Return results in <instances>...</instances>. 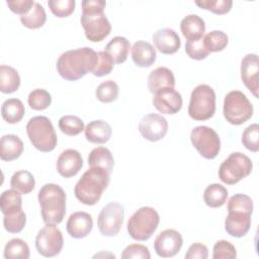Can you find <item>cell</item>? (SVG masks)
<instances>
[{
    "instance_id": "obj_1",
    "label": "cell",
    "mask_w": 259,
    "mask_h": 259,
    "mask_svg": "<svg viewBox=\"0 0 259 259\" xmlns=\"http://www.w3.org/2000/svg\"><path fill=\"white\" fill-rule=\"evenodd\" d=\"M97 53L88 47L70 50L63 53L57 61L59 75L67 81H76L94 70Z\"/></svg>"
},
{
    "instance_id": "obj_2",
    "label": "cell",
    "mask_w": 259,
    "mask_h": 259,
    "mask_svg": "<svg viewBox=\"0 0 259 259\" xmlns=\"http://www.w3.org/2000/svg\"><path fill=\"white\" fill-rule=\"evenodd\" d=\"M110 173L101 167H90L83 173L74 187L76 198L85 205L96 204L107 188Z\"/></svg>"
},
{
    "instance_id": "obj_3",
    "label": "cell",
    "mask_w": 259,
    "mask_h": 259,
    "mask_svg": "<svg viewBox=\"0 0 259 259\" xmlns=\"http://www.w3.org/2000/svg\"><path fill=\"white\" fill-rule=\"evenodd\" d=\"M37 199L45 224L59 225L62 223L66 214V193L60 185L45 184L38 191Z\"/></svg>"
},
{
    "instance_id": "obj_4",
    "label": "cell",
    "mask_w": 259,
    "mask_h": 259,
    "mask_svg": "<svg viewBox=\"0 0 259 259\" xmlns=\"http://www.w3.org/2000/svg\"><path fill=\"white\" fill-rule=\"evenodd\" d=\"M26 134L32 146L40 152H52L57 146V134L47 116L31 117L26 123Z\"/></svg>"
},
{
    "instance_id": "obj_5",
    "label": "cell",
    "mask_w": 259,
    "mask_h": 259,
    "mask_svg": "<svg viewBox=\"0 0 259 259\" xmlns=\"http://www.w3.org/2000/svg\"><path fill=\"white\" fill-rule=\"evenodd\" d=\"M159 223L160 215L154 207L142 206L128 219L126 230L131 238L144 242L152 237Z\"/></svg>"
},
{
    "instance_id": "obj_6",
    "label": "cell",
    "mask_w": 259,
    "mask_h": 259,
    "mask_svg": "<svg viewBox=\"0 0 259 259\" xmlns=\"http://www.w3.org/2000/svg\"><path fill=\"white\" fill-rule=\"evenodd\" d=\"M215 112V93L206 84L197 85L191 92L188 115L194 120H207Z\"/></svg>"
},
{
    "instance_id": "obj_7",
    "label": "cell",
    "mask_w": 259,
    "mask_h": 259,
    "mask_svg": "<svg viewBox=\"0 0 259 259\" xmlns=\"http://www.w3.org/2000/svg\"><path fill=\"white\" fill-rule=\"evenodd\" d=\"M223 113L229 123L240 125L252 117L253 105L242 91L233 90L225 96Z\"/></svg>"
},
{
    "instance_id": "obj_8",
    "label": "cell",
    "mask_w": 259,
    "mask_h": 259,
    "mask_svg": "<svg viewBox=\"0 0 259 259\" xmlns=\"http://www.w3.org/2000/svg\"><path fill=\"white\" fill-rule=\"evenodd\" d=\"M253 168L251 159L240 152H234L223 161L219 168V178L228 185H234L247 177Z\"/></svg>"
},
{
    "instance_id": "obj_9",
    "label": "cell",
    "mask_w": 259,
    "mask_h": 259,
    "mask_svg": "<svg viewBox=\"0 0 259 259\" xmlns=\"http://www.w3.org/2000/svg\"><path fill=\"white\" fill-rule=\"evenodd\" d=\"M192 146L205 159H214L221 150V140L214 130L206 125L195 126L190 133Z\"/></svg>"
},
{
    "instance_id": "obj_10",
    "label": "cell",
    "mask_w": 259,
    "mask_h": 259,
    "mask_svg": "<svg viewBox=\"0 0 259 259\" xmlns=\"http://www.w3.org/2000/svg\"><path fill=\"white\" fill-rule=\"evenodd\" d=\"M124 208L116 201H111L102 207L98 214L97 226L99 232L104 237L116 236L123 223Z\"/></svg>"
},
{
    "instance_id": "obj_11",
    "label": "cell",
    "mask_w": 259,
    "mask_h": 259,
    "mask_svg": "<svg viewBox=\"0 0 259 259\" xmlns=\"http://www.w3.org/2000/svg\"><path fill=\"white\" fill-rule=\"evenodd\" d=\"M64 239L62 232L56 225L46 224L35 237V248L44 257H54L60 254L63 249Z\"/></svg>"
},
{
    "instance_id": "obj_12",
    "label": "cell",
    "mask_w": 259,
    "mask_h": 259,
    "mask_svg": "<svg viewBox=\"0 0 259 259\" xmlns=\"http://www.w3.org/2000/svg\"><path fill=\"white\" fill-rule=\"evenodd\" d=\"M81 24L88 40L98 42L103 40L111 31V24L104 13L81 15Z\"/></svg>"
},
{
    "instance_id": "obj_13",
    "label": "cell",
    "mask_w": 259,
    "mask_h": 259,
    "mask_svg": "<svg viewBox=\"0 0 259 259\" xmlns=\"http://www.w3.org/2000/svg\"><path fill=\"white\" fill-rule=\"evenodd\" d=\"M183 245L181 234L173 229L162 231L154 241V250L159 257L169 258L179 253Z\"/></svg>"
},
{
    "instance_id": "obj_14",
    "label": "cell",
    "mask_w": 259,
    "mask_h": 259,
    "mask_svg": "<svg viewBox=\"0 0 259 259\" xmlns=\"http://www.w3.org/2000/svg\"><path fill=\"white\" fill-rule=\"evenodd\" d=\"M138 130L144 139L150 142H158L166 136L168 122L161 114L149 113L140 120Z\"/></svg>"
},
{
    "instance_id": "obj_15",
    "label": "cell",
    "mask_w": 259,
    "mask_h": 259,
    "mask_svg": "<svg viewBox=\"0 0 259 259\" xmlns=\"http://www.w3.org/2000/svg\"><path fill=\"white\" fill-rule=\"evenodd\" d=\"M153 105L164 114H175L182 107V96L174 88H163L153 97Z\"/></svg>"
},
{
    "instance_id": "obj_16",
    "label": "cell",
    "mask_w": 259,
    "mask_h": 259,
    "mask_svg": "<svg viewBox=\"0 0 259 259\" xmlns=\"http://www.w3.org/2000/svg\"><path fill=\"white\" fill-rule=\"evenodd\" d=\"M259 61L256 54L246 55L241 62V79L250 92L258 98L259 94Z\"/></svg>"
},
{
    "instance_id": "obj_17",
    "label": "cell",
    "mask_w": 259,
    "mask_h": 259,
    "mask_svg": "<svg viewBox=\"0 0 259 259\" xmlns=\"http://www.w3.org/2000/svg\"><path fill=\"white\" fill-rule=\"evenodd\" d=\"M56 166L62 177L70 178L76 176L83 167V158L77 150L67 149L58 157Z\"/></svg>"
},
{
    "instance_id": "obj_18",
    "label": "cell",
    "mask_w": 259,
    "mask_h": 259,
    "mask_svg": "<svg viewBox=\"0 0 259 259\" xmlns=\"http://www.w3.org/2000/svg\"><path fill=\"white\" fill-rule=\"evenodd\" d=\"M228 215L225 220L226 232L234 238H242L250 230L251 214L243 210H228Z\"/></svg>"
},
{
    "instance_id": "obj_19",
    "label": "cell",
    "mask_w": 259,
    "mask_h": 259,
    "mask_svg": "<svg viewBox=\"0 0 259 259\" xmlns=\"http://www.w3.org/2000/svg\"><path fill=\"white\" fill-rule=\"evenodd\" d=\"M93 228L91 214L85 211L73 212L66 224L68 234L74 239H82L90 234Z\"/></svg>"
},
{
    "instance_id": "obj_20",
    "label": "cell",
    "mask_w": 259,
    "mask_h": 259,
    "mask_svg": "<svg viewBox=\"0 0 259 259\" xmlns=\"http://www.w3.org/2000/svg\"><path fill=\"white\" fill-rule=\"evenodd\" d=\"M152 38L156 49L164 55L175 54L181 47L180 37L172 28H160L154 32Z\"/></svg>"
},
{
    "instance_id": "obj_21",
    "label": "cell",
    "mask_w": 259,
    "mask_h": 259,
    "mask_svg": "<svg viewBox=\"0 0 259 259\" xmlns=\"http://www.w3.org/2000/svg\"><path fill=\"white\" fill-rule=\"evenodd\" d=\"M147 86L149 91L153 94L163 88H174L175 77L170 69L166 67H158L149 74Z\"/></svg>"
},
{
    "instance_id": "obj_22",
    "label": "cell",
    "mask_w": 259,
    "mask_h": 259,
    "mask_svg": "<svg viewBox=\"0 0 259 259\" xmlns=\"http://www.w3.org/2000/svg\"><path fill=\"white\" fill-rule=\"evenodd\" d=\"M133 62L141 68L151 67L156 61V50L154 47L145 40L136 41L131 50Z\"/></svg>"
},
{
    "instance_id": "obj_23",
    "label": "cell",
    "mask_w": 259,
    "mask_h": 259,
    "mask_svg": "<svg viewBox=\"0 0 259 259\" xmlns=\"http://www.w3.org/2000/svg\"><path fill=\"white\" fill-rule=\"evenodd\" d=\"M85 138L92 144H105L109 141L112 130L108 122L97 119L90 121L84 130Z\"/></svg>"
},
{
    "instance_id": "obj_24",
    "label": "cell",
    "mask_w": 259,
    "mask_h": 259,
    "mask_svg": "<svg viewBox=\"0 0 259 259\" xmlns=\"http://www.w3.org/2000/svg\"><path fill=\"white\" fill-rule=\"evenodd\" d=\"M180 30L187 40L202 38L205 31L204 20L196 14H188L181 20Z\"/></svg>"
},
{
    "instance_id": "obj_25",
    "label": "cell",
    "mask_w": 259,
    "mask_h": 259,
    "mask_svg": "<svg viewBox=\"0 0 259 259\" xmlns=\"http://www.w3.org/2000/svg\"><path fill=\"white\" fill-rule=\"evenodd\" d=\"M23 152V143L16 135H4L0 141V158L3 161H13Z\"/></svg>"
},
{
    "instance_id": "obj_26",
    "label": "cell",
    "mask_w": 259,
    "mask_h": 259,
    "mask_svg": "<svg viewBox=\"0 0 259 259\" xmlns=\"http://www.w3.org/2000/svg\"><path fill=\"white\" fill-rule=\"evenodd\" d=\"M131 49L130 41L124 36H114L105 47V52L112 58L114 64L126 61Z\"/></svg>"
},
{
    "instance_id": "obj_27",
    "label": "cell",
    "mask_w": 259,
    "mask_h": 259,
    "mask_svg": "<svg viewBox=\"0 0 259 259\" xmlns=\"http://www.w3.org/2000/svg\"><path fill=\"white\" fill-rule=\"evenodd\" d=\"M24 112L25 108L20 99L9 98L2 103L1 115L3 119L10 124L19 122L22 119Z\"/></svg>"
},
{
    "instance_id": "obj_28",
    "label": "cell",
    "mask_w": 259,
    "mask_h": 259,
    "mask_svg": "<svg viewBox=\"0 0 259 259\" xmlns=\"http://www.w3.org/2000/svg\"><path fill=\"white\" fill-rule=\"evenodd\" d=\"M20 86V77L18 72L6 65L0 66V91L10 94L15 92Z\"/></svg>"
},
{
    "instance_id": "obj_29",
    "label": "cell",
    "mask_w": 259,
    "mask_h": 259,
    "mask_svg": "<svg viewBox=\"0 0 259 259\" xmlns=\"http://www.w3.org/2000/svg\"><path fill=\"white\" fill-rule=\"evenodd\" d=\"M88 165L90 167H101L108 173H111L114 165V159L107 148L97 147L89 153Z\"/></svg>"
},
{
    "instance_id": "obj_30",
    "label": "cell",
    "mask_w": 259,
    "mask_h": 259,
    "mask_svg": "<svg viewBox=\"0 0 259 259\" xmlns=\"http://www.w3.org/2000/svg\"><path fill=\"white\" fill-rule=\"evenodd\" d=\"M228 198V190L219 183L209 184L203 192V200L209 207L217 208L223 206Z\"/></svg>"
},
{
    "instance_id": "obj_31",
    "label": "cell",
    "mask_w": 259,
    "mask_h": 259,
    "mask_svg": "<svg viewBox=\"0 0 259 259\" xmlns=\"http://www.w3.org/2000/svg\"><path fill=\"white\" fill-rule=\"evenodd\" d=\"M10 186L21 194H28L33 190L35 180L29 171L20 170L12 175L10 179Z\"/></svg>"
},
{
    "instance_id": "obj_32",
    "label": "cell",
    "mask_w": 259,
    "mask_h": 259,
    "mask_svg": "<svg viewBox=\"0 0 259 259\" xmlns=\"http://www.w3.org/2000/svg\"><path fill=\"white\" fill-rule=\"evenodd\" d=\"M47 20V14L45 8L39 3L35 2L31 10L25 14L20 16V21L23 26L29 29H36L41 27Z\"/></svg>"
},
{
    "instance_id": "obj_33",
    "label": "cell",
    "mask_w": 259,
    "mask_h": 259,
    "mask_svg": "<svg viewBox=\"0 0 259 259\" xmlns=\"http://www.w3.org/2000/svg\"><path fill=\"white\" fill-rule=\"evenodd\" d=\"M3 255L5 259H28L29 247L23 240L14 238L6 243Z\"/></svg>"
},
{
    "instance_id": "obj_34",
    "label": "cell",
    "mask_w": 259,
    "mask_h": 259,
    "mask_svg": "<svg viewBox=\"0 0 259 259\" xmlns=\"http://www.w3.org/2000/svg\"><path fill=\"white\" fill-rule=\"evenodd\" d=\"M26 224V214L20 209L13 210L11 212H8L7 214H4L3 218V226L4 229L10 233V234H17L23 230Z\"/></svg>"
},
{
    "instance_id": "obj_35",
    "label": "cell",
    "mask_w": 259,
    "mask_h": 259,
    "mask_svg": "<svg viewBox=\"0 0 259 259\" xmlns=\"http://www.w3.org/2000/svg\"><path fill=\"white\" fill-rule=\"evenodd\" d=\"M202 38L203 45L209 53H215L225 50L229 42L228 35L222 30L209 31Z\"/></svg>"
},
{
    "instance_id": "obj_36",
    "label": "cell",
    "mask_w": 259,
    "mask_h": 259,
    "mask_svg": "<svg viewBox=\"0 0 259 259\" xmlns=\"http://www.w3.org/2000/svg\"><path fill=\"white\" fill-rule=\"evenodd\" d=\"M0 205L3 214L22 208L21 193L12 188L3 191L0 197Z\"/></svg>"
},
{
    "instance_id": "obj_37",
    "label": "cell",
    "mask_w": 259,
    "mask_h": 259,
    "mask_svg": "<svg viewBox=\"0 0 259 259\" xmlns=\"http://www.w3.org/2000/svg\"><path fill=\"white\" fill-rule=\"evenodd\" d=\"M118 85L113 80H106L100 83L95 90L96 98L103 103H110L115 101L118 97Z\"/></svg>"
},
{
    "instance_id": "obj_38",
    "label": "cell",
    "mask_w": 259,
    "mask_h": 259,
    "mask_svg": "<svg viewBox=\"0 0 259 259\" xmlns=\"http://www.w3.org/2000/svg\"><path fill=\"white\" fill-rule=\"evenodd\" d=\"M61 132L67 136L73 137L81 134L85 130L84 121L76 115H64L58 122Z\"/></svg>"
},
{
    "instance_id": "obj_39",
    "label": "cell",
    "mask_w": 259,
    "mask_h": 259,
    "mask_svg": "<svg viewBox=\"0 0 259 259\" xmlns=\"http://www.w3.org/2000/svg\"><path fill=\"white\" fill-rule=\"evenodd\" d=\"M28 105L33 110H45L52 103V95L45 89H34L27 97Z\"/></svg>"
},
{
    "instance_id": "obj_40",
    "label": "cell",
    "mask_w": 259,
    "mask_h": 259,
    "mask_svg": "<svg viewBox=\"0 0 259 259\" xmlns=\"http://www.w3.org/2000/svg\"><path fill=\"white\" fill-rule=\"evenodd\" d=\"M194 3L201 9L209 10L219 15L228 13L233 6L232 0H199L195 1Z\"/></svg>"
},
{
    "instance_id": "obj_41",
    "label": "cell",
    "mask_w": 259,
    "mask_h": 259,
    "mask_svg": "<svg viewBox=\"0 0 259 259\" xmlns=\"http://www.w3.org/2000/svg\"><path fill=\"white\" fill-rule=\"evenodd\" d=\"M242 144L243 146L251 151L258 152L259 151V124L252 123L245 128L242 135Z\"/></svg>"
},
{
    "instance_id": "obj_42",
    "label": "cell",
    "mask_w": 259,
    "mask_h": 259,
    "mask_svg": "<svg viewBox=\"0 0 259 259\" xmlns=\"http://www.w3.org/2000/svg\"><path fill=\"white\" fill-rule=\"evenodd\" d=\"M48 5L52 13L60 18L68 17L75 9V0H49Z\"/></svg>"
},
{
    "instance_id": "obj_43",
    "label": "cell",
    "mask_w": 259,
    "mask_h": 259,
    "mask_svg": "<svg viewBox=\"0 0 259 259\" xmlns=\"http://www.w3.org/2000/svg\"><path fill=\"white\" fill-rule=\"evenodd\" d=\"M114 66V62L112 58L105 52H97V61L92 74L96 77H103L111 73Z\"/></svg>"
},
{
    "instance_id": "obj_44",
    "label": "cell",
    "mask_w": 259,
    "mask_h": 259,
    "mask_svg": "<svg viewBox=\"0 0 259 259\" xmlns=\"http://www.w3.org/2000/svg\"><path fill=\"white\" fill-rule=\"evenodd\" d=\"M237 257L235 246L227 240H220L215 242L212 249L213 259H233Z\"/></svg>"
},
{
    "instance_id": "obj_45",
    "label": "cell",
    "mask_w": 259,
    "mask_h": 259,
    "mask_svg": "<svg viewBox=\"0 0 259 259\" xmlns=\"http://www.w3.org/2000/svg\"><path fill=\"white\" fill-rule=\"evenodd\" d=\"M243 210L252 213L253 212V200L250 196L243 194V193H237L230 197L228 201V210Z\"/></svg>"
},
{
    "instance_id": "obj_46",
    "label": "cell",
    "mask_w": 259,
    "mask_h": 259,
    "mask_svg": "<svg viewBox=\"0 0 259 259\" xmlns=\"http://www.w3.org/2000/svg\"><path fill=\"white\" fill-rule=\"evenodd\" d=\"M185 53L190 59L193 60H203L209 55V52L203 45V38L187 40L185 44Z\"/></svg>"
},
{
    "instance_id": "obj_47",
    "label": "cell",
    "mask_w": 259,
    "mask_h": 259,
    "mask_svg": "<svg viewBox=\"0 0 259 259\" xmlns=\"http://www.w3.org/2000/svg\"><path fill=\"white\" fill-rule=\"evenodd\" d=\"M122 259H132V258H138V259H150L151 254L145 245L142 244H131L124 248V250L121 253Z\"/></svg>"
},
{
    "instance_id": "obj_48",
    "label": "cell",
    "mask_w": 259,
    "mask_h": 259,
    "mask_svg": "<svg viewBox=\"0 0 259 259\" xmlns=\"http://www.w3.org/2000/svg\"><path fill=\"white\" fill-rule=\"evenodd\" d=\"M35 2L33 0H7L6 4L9 7V9L19 15H25L27 14L31 8L33 7Z\"/></svg>"
},
{
    "instance_id": "obj_49",
    "label": "cell",
    "mask_w": 259,
    "mask_h": 259,
    "mask_svg": "<svg viewBox=\"0 0 259 259\" xmlns=\"http://www.w3.org/2000/svg\"><path fill=\"white\" fill-rule=\"evenodd\" d=\"M82 5V14L92 15L103 13L106 6V2L103 0H83Z\"/></svg>"
},
{
    "instance_id": "obj_50",
    "label": "cell",
    "mask_w": 259,
    "mask_h": 259,
    "mask_svg": "<svg viewBox=\"0 0 259 259\" xmlns=\"http://www.w3.org/2000/svg\"><path fill=\"white\" fill-rule=\"evenodd\" d=\"M185 259H206L208 257L207 247L201 243L192 244L185 253Z\"/></svg>"
}]
</instances>
